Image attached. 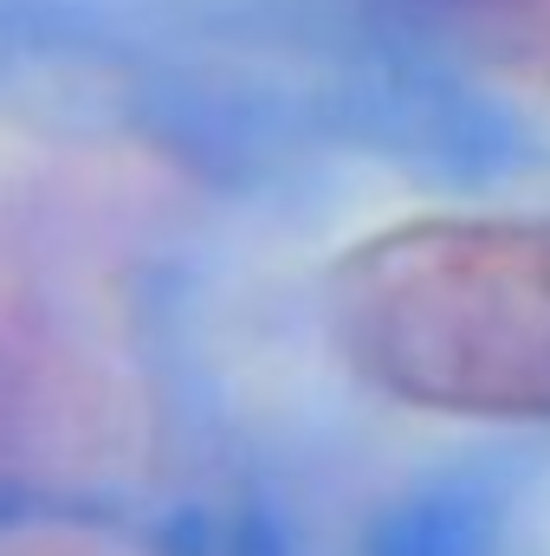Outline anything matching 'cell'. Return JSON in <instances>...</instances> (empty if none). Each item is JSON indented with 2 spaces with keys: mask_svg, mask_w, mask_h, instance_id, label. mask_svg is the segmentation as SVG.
Segmentation results:
<instances>
[{
  "mask_svg": "<svg viewBox=\"0 0 550 556\" xmlns=\"http://www.w3.org/2000/svg\"><path fill=\"white\" fill-rule=\"evenodd\" d=\"M343 363L453 420H550V220L414 214L330 266Z\"/></svg>",
  "mask_w": 550,
  "mask_h": 556,
  "instance_id": "obj_1",
  "label": "cell"
}]
</instances>
